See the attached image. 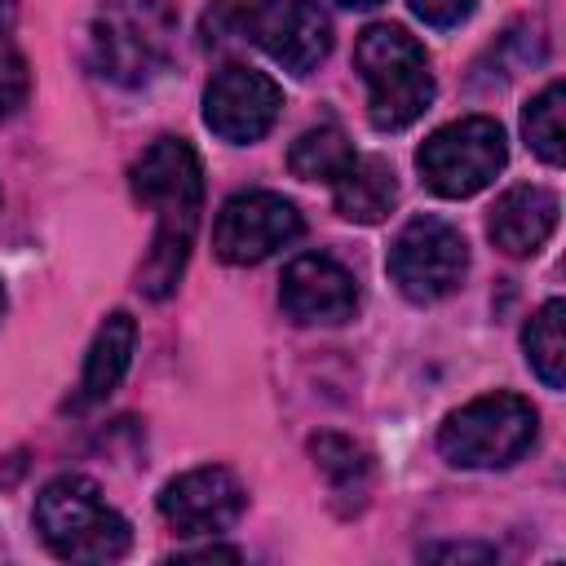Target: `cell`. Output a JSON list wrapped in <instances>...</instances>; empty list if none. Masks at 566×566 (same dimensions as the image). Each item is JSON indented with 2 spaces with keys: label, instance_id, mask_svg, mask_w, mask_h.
Returning <instances> with one entry per match:
<instances>
[{
  "label": "cell",
  "instance_id": "obj_1",
  "mask_svg": "<svg viewBox=\"0 0 566 566\" xmlns=\"http://www.w3.org/2000/svg\"><path fill=\"white\" fill-rule=\"evenodd\" d=\"M137 203L155 212V239L137 270L142 292L150 301H164L177 292V279L186 270L199 208H203V164L181 137H159L142 150V159L128 172Z\"/></svg>",
  "mask_w": 566,
  "mask_h": 566
},
{
  "label": "cell",
  "instance_id": "obj_2",
  "mask_svg": "<svg viewBox=\"0 0 566 566\" xmlns=\"http://www.w3.org/2000/svg\"><path fill=\"white\" fill-rule=\"evenodd\" d=\"M354 66L367 84V119L380 133L416 124L433 102L424 44L398 22H371L354 44Z\"/></svg>",
  "mask_w": 566,
  "mask_h": 566
},
{
  "label": "cell",
  "instance_id": "obj_3",
  "mask_svg": "<svg viewBox=\"0 0 566 566\" xmlns=\"http://www.w3.org/2000/svg\"><path fill=\"white\" fill-rule=\"evenodd\" d=\"M35 531L62 562H115L128 553V522L102 500L97 482L84 473H62L35 495Z\"/></svg>",
  "mask_w": 566,
  "mask_h": 566
},
{
  "label": "cell",
  "instance_id": "obj_4",
  "mask_svg": "<svg viewBox=\"0 0 566 566\" xmlns=\"http://www.w3.org/2000/svg\"><path fill=\"white\" fill-rule=\"evenodd\" d=\"M177 35V9L168 0H106L93 18V66L111 84H150Z\"/></svg>",
  "mask_w": 566,
  "mask_h": 566
},
{
  "label": "cell",
  "instance_id": "obj_5",
  "mask_svg": "<svg viewBox=\"0 0 566 566\" xmlns=\"http://www.w3.org/2000/svg\"><path fill=\"white\" fill-rule=\"evenodd\" d=\"M539 416L522 394H482L455 407L438 429V451L455 469H504L535 447Z\"/></svg>",
  "mask_w": 566,
  "mask_h": 566
},
{
  "label": "cell",
  "instance_id": "obj_6",
  "mask_svg": "<svg viewBox=\"0 0 566 566\" xmlns=\"http://www.w3.org/2000/svg\"><path fill=\"white\" fill-rule=\"evenodd\" d=\"M509 159V142L504 128L491 115H464L451 119L442 128H433L424 137V146L416 150V168L420 181L442 195V199H469L482 186L495 181V172Z\"/></svg>",
  "mask_w": 566,
  "mask_h": 566
},
{
  "label": "cell",
  "instance_id": "obj_7",
  "mask_svg": "<svg viewBox=\"0 0 566 566\" xmlns=\"http://www.w3.org/2000/svg\"><path fill=\"white\" fill-rule=\"evenodd\" d=\"M385 270H389V279L398 283V292L407 301L429 305V301L451 296L464 283V274H469V243H464V234L451 221L420 212V217H411L398 230Z\"/></svg>",
  "mask_w": 566,
  "mask_h": 566
},
{
  "label": "cell",
  "instance_id": "obj_8",
  "mask_svg": "<svg viewBox=\"0 0 566 566\" xmlns=\"http://www.w3.org/2000/svg\"><path fill=\"white\" fill-rule=\"evenodd\" d=\"M305 230L292 199L274 190H239L221 203L212 221V252L226 265H261L279 248L296 243Z\"/></svg>",
  "mask_w": 566,
  "mask_h": 566
},
{
  "label": "cell",
  "instance_id": "obj_9",
  "mask_svg": "<svg viewBox=\"0 0 566 566\" xmlns=\"http://www.w3.org/2000/svg\"><path fill=\"white\" fill-rule=\"evenodd\" d=\"M248 40L283 71L310 75L332 53V22L314 0H252Z\"/></svg>",
  "mask_w": 566,
  "mask_h": 566
},
{
  "label": "cell",
  "instance_id": "obj_10",
  "mask_svg": "<svg viewBox=\"0 0 566 566\" xmlns=\"http://www.w3.org/2000/svg\"><path fill=\"white\" fill-rule=\"evenodd\" d=\"M283 111V88L252 66H221L203 88V124L234 146L261 142Z\"/></svg>",
  "mask_w": 566,
  "mask_h": 566
},
{
  "label": "cell",
  "instance_id": "obj_11",
  "mask_svg": "<svg viewBox=\"0 0 566 566\" xmlns=\"http://www.w3.org/2000/svg\"><path fill=\"white\" fill-rule=\"evenodd\" d=\"M248 509L243 482L221 464H199L164 482L159 513L177 535H221Z\"/></svg>",
  "mask_w": 566,
  "mask_h": 566
},
{
  "label": "cell",
  "instance_id": "obj_12",
  "mask_svg": "<svg viewBox=\"0 0 566 566\" xmlns=\"http://www.w3.org/2000/svg\"><path fill=\"white\" fill-rule=\"evenodd\" d=\"M279 301L292 323H305V327L345 323L358 310V283L340 261H332L323 252H305L283 270Z\"/></svg>",
  "mask_w": 566,
  "mask_h": 566
},
{
  "label": "cell",
  "instance_id": "obj_13",
  "mask_svg": "<svg viewBox=\"0 0 566 566\" xmlns=\"http://www.w3.org/2000/svg\"><path fill=\"white\" fill-rule=\"evenodd\" d=\"M557 226V195L544 186H509L491 217L486 234L504 256H535Z\"/></svg>",
  "mask_w": 566,
  "mask_h": 566
},
{
  "label": "cell",
  "instance_id": "obj_14",
  "mask_svg": "<svg viewBox=\"0 0 566 566\" xmlns=\"http://www.w3.org/2000/svg\"><path fill=\"white\" fill-rule=\"evenodd\" d=\"M332 199L336 212L354 226H376L389 217V208L398 203V172L389 159L380 155H354L349 168L332 181Z\"/></svg>",
  "mask_w": 566,
  "mask_h": 566
},
{
  "label": "cell",
  "instance_id": "obj_15",
  "mask_svg": "<svg viewBox=\"0 0 566 566\" xmlns=\"http://www.w3.org/2000/svg\"><path fill=\"white\" fill-rule=\"evenodd\" d=\"M133 345H137V323L133 314L115 310L102 318L93 345H88V358H84V376H80V402H102L119 389L128 363H133Z\"/></svg>",
  "mask_w": 566,
  "mask_h": 566
},
{
  "label": "cell",
  "instance_id": "obj_16",
  "mask_svg": "<svg viewBox=\"0 0 566 566\" xmlns=\"http://www.w3.org/2000/svg\"><path fill=\"white\" fill-rule=\"evenodd\" d=\"M310 455H314L318 473L327 478V491L340 504V513H358L371 491V455L354 438H340V433L310 438Z\"/></svg>",
  "mask_w": 566,
  "mask_h": 566
},
{
  "label": "cell",
  "instance_id": "obj_17",
  "mask_svg": "<svg viewBox=\"0 0 566 566\" xmlns=\"http://www.w3.org/2000/svg\"><path fill=\"white\" fill-rule=\"evenodd\" d=\"M562 314H566V305L553 296V301H544V305L531 314V323L522 327L526 363H531V371H535L548 389H562V385H566V336H562Z\"/></svg>",
  "mask_w": 566,
  "mask_h": 566
},
{
  "label": "cell",
  "instance_id": "obj_18",
  "mask_svg": "<svg viewBox=\"0 0 566 566\" xmlns=\"http://www.w3.org/2000/svg\"><path fill=\"white\" fill-rule=\"evenodd\" d=\"M354 159V142L336 128V124H318V128H305L292 150H287V168L301 177V181H336Z\"/></svg>",
  "mask_w": 566,
  "mask_h": 566
},
{
  "label": "cell",
  "instance_id": "obj_19",
  "mask_svg": "<svg viewBox=\"0 0 566 566\" xmlns=\"http://www.w3.org/2000/svg\"><path fill=\"white\" fill-rule=\"evenodd\" d=\"M522 133H526V146L544 159V164H562L566 159V128H562V80L544 84L526 111H522Z\"/></svg>",
  "mask_w": 566,
  "mask_h": 566
},
{
  "label": "cell",
  "instance_id": "obj_20",
  "mask_svg": "<svg viewBox=\"0 0 566 566\" xmlns=\"http://www.w3.org/2000/svg\"><path fill=\"white\" fill-rule=\"evenodd\" d=\"M248 40V4L243 0H217L203 13V44L221 49V44H239Z\"/></svg>",
  "mask_w": 566,
  "mask_h": 566
},
{
  "label": "cell",
  "instance_id": "obj_21",
  "mask_svg": "<svg viewBox=\"0 0 566 566\" xmlns=\"http://www.w3.org/2000/svg\"><path fill=\"white\" fill-rule=\"evenodd\" d=\"M31 75H27V57L0 35V119H9L22 102H27Z\"/></svg>",
  "mask_w": 566,
  "mask_h": 566
},
{
  "label": "cell",
  "instance_id": "obj_22",
  "mask_svg": "<svg viewBox=\"0 0 566 566\" xmlns=\"http://www.w3.org/2000/svg\"><path fill=\"white\" fill-rule=\"evenodd\" d=\"M411 4V13L420 18V22H429V27H460L473 9H478V0H407Z\"/></svg>",
  "mask_w": 566,
  "mask_h": 566
},
{
  "label": "cell",
  "instance_id": "obj_23",
  "mask_svg": "<svg viewBox=\"0 0 566 566\" xmlns=\"http://www.w3.org/2000/svg\"><path fill=\"white\" fill-rule=\"evenodd\" d=\"M13 4H18V0H0V31H4L9 18H13Z\"/></svg>",
  "mask_w": 566,
  "mask_h": 566
},
{
  "label": "cell",
  "instance_id": "obj_24",
  "mask_svg": "<svg viewBox=\"0 0 566 566\" xmlns=\"http://www.w3.org/2000/svg\"><path fill=\"white\" fill-rule=\"evenodd\" d=\"M340 4H349V9H371V4H380V0H340Z\"/></svg>",
  "mask_w": 566,
  "mask_h": 566
},
{
  "label": "cell",
  "instance_id": "obj_25",
  "mask_svg": "<svg viewBox=\"0 0 566 566\" xmlns=\"http://www.w3.org/2000/svg\"><path fill=\"white\" fill-rule=\"evenodd\" d=\"M0 314H4V287H0Z\"/></svg>",
  "mask_w": 566,
  "mask_h": 566
}]
</instances>
